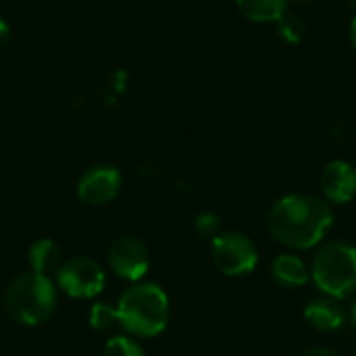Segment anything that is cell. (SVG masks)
<instances>
[{
    "instance_id": "obj_22",
    "label": "cell",
    "mask_w": 356,
    "mask_h": 356,
    "mask_svg": "<svg viewBox=\"0 0 356 356\" xmlns=\"http://www.w3.org/2000/svg\"><path fill=\"white\" fill-rule=\"evenodd\" d=\"M348 4H350V6L356 10V0H348Z\"/></svg>"
},
{
    "instance_id": "obj_12",
    "label": "cell",
    "mask_w": 356,
    "mask_h": 356,
    "mask_svg": "<svg viewBox=\"0 0 356 356\" xmlns=\"http://www.w3.org/2000/svg\"><path fill=\"white\" fill-rule=\"evenodd\" d=\"M27 261H29V267L33 273L48 275V273H56L58 267L63 265V252L54 240L42 238L31 244V248L27 252Z\"/></svg>"
},
{
    "instance_id": "obj_8",
    "label": "cell",
    "mask_w": 356,
    "mask_h": 356,
    "mask_svg": "<svg viewBox=\"0 0 356 356\" xmlns=\"http://www.w3.org/2000/svg\"><path fill=\"white\" fill-rule=\"evenodd\" d=\"M121 190V173L115 167L98 165L88 169L79 184H77V196L88 207H102L117 198Z\"/></svg>"
},
{
    "instance_id": "obj_11",
    "label": "cell",
    "mask_w": 356,
    "mask_h": 356,
    "mask_svg": "<svg viewBox=\"0 0 356 356\" xmlns=\"http://www.w3.org/2000/svg\"><path fill=\"white\" fill-rule=\"evenodd\" d=\"M271 277L280 288L294 290L311 280V267L298 254L284 252L271 263Z\"/></svg>"
},
{
    "instance_id": "obj_21",
    "label": "cell",
    "mask_w": 356,
    "mask_h": 356,
    "mask_svg": "<svg viewBox=\"0 0 356 356\" xmlns=\"http://www.w3.org/2000/svg\"><path fill=\"white\" fill-rule=\"evenodd\" d=\"M350 40H353V46L356 48V15L355 19H353V23H350Z\"/></svg>"
},
{
    "instance_id": "obj_23",
    "label": "cell",
    "mask_w": 356,
    "mask_h": 356,
    "mask_svg": "<svg viewBox=\"0 0 356 356\" xmlns=\"http://www.w3.org/2000/svg\"><path fill=\"white\" fill-rule=\"evenodd\" d=\"M298 2H313V0H298Z\"/></svg>"
},
{
    "instance_id": "obj_16",
    "label": "cell",
    "mask_w": 356,
    "mask_h": 356,
    "mask_svg": "<svg viewBox=\"0 0 356 356\" xmlns=\"http://www.w3.org/2000/svg\"><path fill=\"white\" fill-rule=\"evenodd\" d=\"M277 23H280V35H282L286 42L298 44V42L305 40V35H307V21H305L302 17H298V15H288V13H286Z\"/></svg>"
},
{
    "instance_id": "obj_19",
    "label": "cell",
    "mask_w": 356,
    "mask_h": 356,
    "mask_svg": "<svg viewBox=\"0 0 356 356\" xmlns=\"http://www.w3.org/2000/svg\"><path fill=\"white\" fill-rule=\"evenodd\" d=\"M8 42V25L4 19H0V48Z\"/></svg>"
},
{
    "instance_id": "obj_17",
    "label": "cell",
    "mask_w": 356,
    "mask_h": 356,
    "mask_svg": "<svg viewBox=\"0 0 356 356\" xmlns=\"http://www.w3.org/2000/svg\"><path fill=\"white\" fill-rule=\"evenodd\" d=\"M196 232L198 236H202L204 240H215L221 234V219L215 213H200L196 217Z\"/></svg>"
},
{
    "instance_id": "obj_14",
    "label": "cell",
    "mask_w": 356,
    "mask_h": 356,
    "mask_svg": "<svg viewBox=\"0 0 356 356\" xmlns=\"http://www.w3.org/2000/svg\"><path fill=\"white\" fill-rule=\"evenodd\" d=\"M88 321H90V327L96 332H111L115 325H119L117 307L108 302H94L88 313Z\"/></svg>"
},
{
    "instance_id": "obj_2",
    "label": "cell",
    "mask_w": 356,
    "mask_h": 356,
    "mask_svg": "<svg viewBox=\"0 0 356 356\" xmlns=\"http://www.w3.org/2000/svg\"><path fill=\"white\" fill-rule=\"evenodd\" d=\"M119 325L134 338H154L165 332L171 315L169 296L159 284L138 282L117 302Z\"/></svg>"
},
{
    "instance_id": "obj_4",
    "label": "cell",
    "mask_w": 356,
    "mask_h": 356,
    "mask_svg": "<svg viewBox=\"0 0 356 356\" xmlns=\"http://www.w3.org/2000/svg\"><path fill=\"white\" fill-rule=\"evenodd\" d=\"M311 277L323 296L344 300L356 292V246L348 242L323 244L311 263Z\"/></svg>"
},
{
    "instance_id": "obj_15",
    "label": "cell",
    "mask_w": 356,
    "mask_h": 356,
    "mask_svg": "<svg viewBox=\"0 0 356 356\" xmlns=\"http://www.w3.org/2000/svg\"><path fill=\"white\" fill-rule=\"evenodd\" d=\"M104 356H146V353L134 336H113L104 346Z\"/></svg>"
},
{
    "instance_id": "obj_10",
    "label": "cell",
    "mask_w": 356,
    "mask_h": 356,
    "mask_svg": "<svg viewBox=\"0 0 356 356\" xmlns=\"http://www.w3.org/2000/svg\"><path fill=\"white\" fill-rule=\"evenodd\" d=\"M305 319L311 323V327H315L317 332H338L340 327H344L346 323V313L340 307V300L330 298V296H321L311 300L305 307Z\"/></svg>"
},
{
    "instance_id": "obj_6",
    "label": "cell",
    "mask_w": 356,
    "mask_h": 356,
    "mask_svg": "<svg viewBox=\"0 0 356 356\" xmlns=\"http://www.w3.org/2000/svg\"><path fill=\"white\" fill-rule=\"evenodd\" d=\"M56 286L71 298H96L106 286V273L90 257H73L56 271Z\"/></svg>"
},
{
    "instance_id": "obj_13",
    "label": "cell",
    "mask_w": 356,
    "mask_h": 356,
    "mask_svg": "<svg viewBox=\"0 0 356 356\" xmlns=\"http://www.w3.org/2000/svg\"><path fill=\"white\" fill-rule=\"evenodd\" d=\"M240 13L257 23L280 21L288 13V0H236Z\"/></svg>"
},
{
    "instance_id": "obj_1",
    "label": "cell",
    "mask_w": 356,
    "mask_h": 356,
    "mask_svg": "<svg viewBox=\"0 0 356 356\" xmlns=\"http://www.w3.org/2000/svg\"><path fill=\"white\" fill-rule=\"evenodd\" d=\"M334 225V209L325 198L313 194H288L280 198L269 215L267 227L271 236L294 250L319 246Z\"/></svg>"
},
{
    "instance_id": "obj_18",
    "label": "cell",
    "mask_w": 356,
    "mask_h": 356,
    "mask_svg": "<svg viewBox=\"0 0 356 356\" xmlns=\"http://www.w3.org/2000/svg\"><path fill=\"white\" fill-rule=\"evenodd\" d=\"M302 356H338V353H334L332 348H325V346H317V348L307 350Z\"/></svg>"
},
{
    "instance_id": "obj_5",
    "label": "cell",
    "mask_w": 356,
    "mask_h": 356,
    "mask_svg": "<svg viewBox=\"0 0 356 356\" xmlns=\"http://www.w3.org/2000/svg\"><path fill=\"white\" fill-rule=\"evenodd\" d=\"M211 250L217 269L227 277L248 275L259 263V250L254 242L240 232H221L213 240Z\"/></svg>"
},
{
    "instance_id": "obj_9",
    "label": "cell",
    "mask_w": 356,
    "mask_h": 356,
    "mask_svg": "<svg viewBox=\"0 0 356 356\" xmlns=\"http://www.w3.org/2000/svg\"><path fill=\"white\" fill-rule=\"evenodd\" d=\"M321 192L330 204H348L356 196V169L346 161H332L321 173Z\"/></svg>"
},
{
    "instance_id": "obj_3",
    "label": "cell",
    "mask_w": 356,
    "mask_h": 356,
    "mask_svg": "<svg viewBox=\"0 0 356 356\" xmlns=\"http://www.w3.org/2000/svg\"><path fill=\"white\" fill-rule=\"evenodd\" d=\"M58 305V286L40 273H23L15 277L4 292L6 315L27 327L48 321Z\"/></svg>"
},
{
    "instance_id": "obj_20",
    "label": "cell",
    "mask_w": 356,
    "mask_h": 356,
    "mask_svg": "<svg viewBox=\"0 0 356 356\" xmlns=\"http://www.w3.org/2000/svg\"><path fill=\"white\" fill-rule=\"evenodd\" d=\"M348 321H350V325L356 330V300L353 302V307H350V313H348Z\"/></svg>"
},
{
    "instance_id": "obj_7",
    "label": "cell",
    "mask_w": 356,
    "mask_h": 356,
    "mask_svg": "<svg viewBox=\"0 0 356 356\" xmlns=\"http://www.w3.org/2000/svg\"><path fill=\"white\" fill-rule=\"evenodd\" d=\"M111 271L131 284H138L150 269V252L146 244L134 236H121L113 240L106 252Z\"/></svg>"
}]
</instances>
